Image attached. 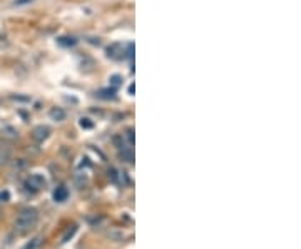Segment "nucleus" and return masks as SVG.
Segmentation results:
<instances>
[{
    "instance_id": "nucleus-1",
    "label": "nucleus",
    "mask_w": 301,
    "mask_h": 249,
    "mask_svg": "<svg viewBox=\"0 0 301 249\" xmlns=\"http://www.w3.org/2000/svg\"><path fill=\"white\" fill-rule=\"evenodd\" d=\"M37 219H39V212L35 207H24L20 209L17 217H15V222H14V227L15 231L19 234H25L32 229L35 224H37Z\"/></svg>"
},
{
    "instance_id": "nucleus-2",
    "label": "nucleus",
    "mask_w": 301,
    "mask_h": 249,
    "mask_svg": "<svg viewBox=\"0 0 301 249\" xmlns=\"http://www.w3.org/2000/svg\"><path fill=\"white\" fill-rule=\"evenodd\" d=\"M45 184H47V181H45V177L42 174H32V176H29L25 179L24 187L27 189L29 192H39L45 187Z\"/></svg>"
},
{
    "instance_id": "nucleus-3",
    "label": "nucleus",
    "mask_w": 301,
    "mask_h": 249,
    "mask_svg": "<svg viewBox=\"0 0 301 249\" xmlns=\"http://www.w3.org/2000/svg\"><path fill=\"white\" fill-rule=\"evenodd\" d=\"M52 196H54V201H55V202H64V201H67V197H69V191H67V187L59 186V187L54 191Z\"/></svg>"
},
{
    "instance_id": "nucleus-4",
    "label": "nucleus",
    "mask_w": 301,
    "mask_h": 249,
    "mask_svg": "<svg viewBox=\"0 0 301 249\" xmlns=\"http://www.w3.org/2000/svg\"><path fill=\"white\" fill-rule=\"evenodd\" d=\"M47 132H49V129H45V127H37V129L34 131V139H35V141H42V139L47 137Z\"/></svg>"
},
{
    "instance_id": "nucleus-5",
    "label": "nucleus",
    "mask_w": 301,
    "mask_h": 249,
    "mask_svg": "<svg viewBox=\"0 0 301 249\" xmlns=\"http://www.w3.org/2000/svg\"><path fill=\"white\" fill-rule=\"evenodd\" d=\"M9 159H10V152L7 149H0V167L5 166V164L9 162Z\"/></svg>"
},
{
    "instance_id": "nucleus-6",
    "label": "nucleus",
    "mask_w": 301,
    "mask_h": 249,
    "mask_svg": "<svg viewBox=\"0 0 301 249\" xmlns=\"http://www.w3.org/2000/svg\"><path fill=\"white\" fill-rule=\"evenodd\" d=\"M75 231H77V227H75V226H72V227H70V229H69V231H67V232H65V234H64V236H62V239H60V242H62V244H65V242H67V241H69V239H70V237H72V236H74V234H75Z\"/></svg>"
},
{
    "instance_id": "nucleus-7",
    "label": "nucleus",
    "mask_w": 301,
    "mask_h": 249,
    "mask_svg": "<svg viewBox=\"0 0 301 249\" xmlns=\"http://www.w3.org/2000/svg\"><path fill=\"white\" fill-rule=\"evenodd\" d=\"M39 244H40V237H34L32 241L25 244V246H24L22 249H37V247H39Z\"/></svg>"
},
{
    "instance_id": "nucleus-8",
    "label": "nucleus",
    "mask_w": 301,
    "mask_h": 249,
    "mask_svg": "<svg viewBox=\"0 0 301 249\" xmlns=\"http://www.w3.org/2000/svg\"><path fill=\"white\" fill-rule=\"evenodd\" d=\"M10 199V192L9 191H2L0 192V202H7Z\"/></svg>"
},
{
    "instance_id": "nucleus-9",
    "label": "nucleus",
    "mask_w": 301,
    "mask_h": 249,
    "mask_svg": "<svg viewBox=\"0 0 301 249\" xmlns=\"http://www.w3.org/2000/svg\"><path fill=\"white\" fill-rule=\"evenodd\" d=\"M52 117H57V119H64V112H62V111H59V112H57V111H54V112H52Z\"/></svg>"
},
{
    "instance_id": "nucleus-10",
    "label": "nucleus",
    "mask_w": 301,
    "mask_h": 249,
    "mask_svg": "<svg viewBox=\"0 0 301 249\" xmlns=\"http://www.w3.org/2000/svg\"><path fill=\"white\" fill-rule=\"evenodd\" d=\"M29 0H17V2H15V6H22V4H27Z\"/></svg>"
}]
</instances>
